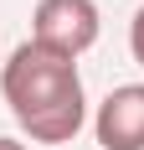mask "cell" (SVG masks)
<instances>
[{"mask_svg":"<svg viewBox=\"0 0 144 150\" xmlns=\"http://www.w3.org/2000/svg\"><path fill=\"white\" fill-rule=\"evenodd\" d=\"M0 93L10 119L31 145H72L87 124V93L72 57H57L36 42H21L0 67Z\"/></svg>","mask_w":144,"mask_h":150,"instance_id":"cell-1","label":"cell"},{"mask_svg":"<svg viewBox=\"0 0 144 150\" xmlns=\"http://www.w3.org/2000/svg\"><path fill=\"white\" fill-rule=\"evenodd\" d=\"M98 31H103L98 0H36L31 11V42L72 62L98 42Z\"/></svg>","mask_w":144,"mask_h":150,"instance_id":"cell-2","label":"cell"},{"mask_svg":"<svg viewBox=\"0 0 144 150\" xmlns=\"http://www.w3.org/2000/svg\"><path fill=\"white\" fill-rule=\"evenodd\" d=\"M103 150H144V83H118L93 114Z\"/></svg>","mask_w":144,"mask_h":150,"instance_id":"cell-3","label":"cell"},{"mask_svg":"<svg viewBox=\"0 0 144 150\" xmlns=\"http://www.w3.org/2000/svg\"><path fill=\"white\" fill-rule=\"evenodd\" d=\"M129 52H134V62L144 67V5L134 11V21H129Z\"/></svg>","mask_w":144,"mask_h":150,"instance_id":"cell-4","label":"cell"},{"mask_svg":"<svg viewBox=\"0 0 144 150\" xmlns=\"http://www.w3.org/2000/svg\"><path fill=\"white\" fill-rule=\"evenodd\" d=\"M0 150H31L26 140H15V135H0Z\"/></svg>","mask_w":144,"mask_h":150,"instance_id":"cell-5","label":"cell"}]
</instances>
